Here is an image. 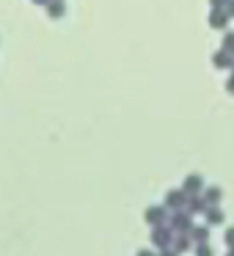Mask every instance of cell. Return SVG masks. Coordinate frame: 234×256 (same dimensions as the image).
I'll use <instances>...</instances> for the list:
<instances>
[{"label":"cell","instance_id":"8992f818","mask_svg":"<svg viewBox=\"0 0 234 256\" xmlns=\"http://www.w3.org/2000/svg\"><path fill=\"white\" fill-rule=\"evenodd\" d=\"M162 256H171V254H162Z\"/></svg>","mask_w":234,"mask_h":256},{"label":"cell","instance_id":"7a4b0ae2","mask_svg":"<svg viewBox=\"0 0 234 256\" xmlns=\"http://www.w3.org/2000/svg\"><path fill=\"white\" fill-rule=\"evenodd\" d=\"M198 254H201V256H210V248H201Z\"/></svg>","mask_w":234,"mask_h":256},{"label":"cell","instance_id":"277c9868","mask_svg":"<svg viewBox=\"0 0 234 256\" xmlns=\"http://www.w3.org/2000/svg\"><path fill=\"white\" fill-rule=\"evenodd\" d=\"M138 256H152V254H149V250H140V254H138Z\"/></svg>","mask_w":234,"mask_h":256},{"label":"cell","instance_id":"3957f363","mask_svg":"<svg viewBox=\"0 0 234 256\" xmlns=\"http://www.w3.org/2000/svg\"><path fill=\"white\" fill-rule=\"evenodd\" d=\"M228 242H234V228H232V232H228Z\"/></svg>","mask_w":234,"mask_h":256},{"label":"cell","instance_id":"5b68a950","mask_svg":"<svg viewBox=\"0 0 234 256\" xmlns=\"http://www.w3.org/2000/svg\"><path fill=\"white\" fill-rule=\"evenodd\" d=\"M36 3H50V0H36Z\"/></svg>","mask_w":234,"mask_h":256},{"label":"cell","instance_id":"6da1fadb","mask_svg":"<svg viewBox=\"0 0 234 256\" xmlns=\"http://www.w3.org/2000/svg\"><path fill=\"white\" fill-rule=\"evenodd\" d=\"M47 14H50V17H61V14H64V3H61V0L47 3Z\"/></svg>","mask_w":234,"mask_h":256}]
</instances>
